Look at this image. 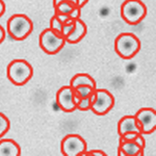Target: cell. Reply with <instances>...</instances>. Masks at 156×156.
<instances>
[{"label": "cell", "instance_id": "obj_22", "mask_svg": "<svg viewBox=\"0 0 156 156\" xmlns=\"http://www.w3.org/2000/svg\"><path fill=\"white\" fill-rule=\"evenodd\" d=\"M80 16H81V7H79V6L75 7V9L69 14V17L71 18V20H73V21L76 19H79Z\"/></svg>", "mask_w": 156, "mask_h": 156}, {"label": "cell", "instance_id": "obj_23", "mask_svg": "<svg viewBox=\"0 0 156 156\" xmlns=\"http://www.w3.org/2000/svg\"><path fill=\"white\" fill-rule=\"evenodd\" d=\"M5 37H6V32H5V30H4L3 27L0 25V45L2 44V42L4 41V39H5Z\"/></svg>", "mask_w": 156, "mask_h": 156}, {"label": "cell", "instance_id": "obj_12", "mask_svg": "<svg viewBox=\"0 0 156 156\" xmlns=\"http://www.w3.org/2000/svg\"><path fill=\"white\" fill-rule=\"evenodd\" d=\"M21 148L12 138H0V156H20Z\"/></svg>", "mask_w": 156, "mask_h": 156}, {"label": "cell", "instance_id": "obj_18", "mask_svg": "<svg viewBox=\"0 0 156 156\" xmlns=\"http://www.w3.org/2000/svg\"><path fill=\"white\" fill-rule=\"evenodd\" d=\"M74 9H75V6H73L72 4H70L69 2L62 1V3H59L58 5H56L54 7V14L69 15Z\"/></svg>", "mask_w": 156, "mask_h": 156}, {"label": "cell", "instance_id": "obj_21", "mask_svg": "<svg viewBox=\"0 0 156 156\" xmlns=\"http://www.w3.org/2000/svg\"><path fill=\"white\" fill-rule=\"evenodd\" d=\"M107 154L102 150H87L83 156H106Z\"/></svg>", "mask_w": 156, "mask_h": 156}, {"label": "cell", "instance_id": "obj_27", "mask_svg": "<svg viewBox=\"0 0 156 156\" xmlns=\"http://www.w3.org/2000/svg\"><path fill=\"white\" fill-rule=\"evenodd\" d=\"M53 1V7H55L56 5H58L59 3H62V1H65V0H52Z\"/></svg>", "mask_w": 156, "mask_h": 156}, {"label": "cell", "instance_id": "obj_10", "mask_svg": "<svg viewBox=\"0 0 156 156\" xmlns=\"http://www.w3.org/2000/svg\"><path fill=\"white\" fill-rule=\"evenodd\" d=\"M145 148L133 140H122L119 142L118 155L119 156H144Z\"/></svg>", "mask_w": 156, "mask_h": 156}, {"label": "cell", "instance_id": "obj_15", "mask_svg": "<svg viewBox=\"0 0 156 156\" xmlns=\"http://www.w3.org/2000/svg\"><path fill=\"white\" fill-rule=\"evenodd\" d=\"M120 140H133V142H136L137 144H140L143 148L146 147V140H145L144 134H142L140 132H136V131L126 132V133H124V134L120 135Z\"/></svg>", "mask_w": 156, "mask_h": 156}, {"label": "cell", "instance_id": "obj_24", "mask_svg": "<svg viewBox=\"0 0 156 156\" xmlns=\"http://www.w3.org/2000/svg\"><path fill=\"white\" fill-rule=\"evenodd\" d=\"M5 12V3L3 0H0V18L4 15Z\"/></svg>", "mask_w": 156, "mask_h": 156}, {"label": "cell", "instance_id": "obj_2", "mask_svg": "<svg viewBox=\"0 0 156 156\" xmlns=\"http://www.w3.org/2000/svg\"><path fill=\"white\" fill-rule=\"evenodd\" d=\"M34 76V68L23 58L14 59L6 67V77L17 87L25 85Z\"/></svg>", "mask_w": 156, "mask_h": 156}, {"label": "cell", "instance_id": "obj_6", "mask_svg": "<svg viewBox=\"0 0 156 156\" xmlns=\"http://www.w3.org/2000/svg\"><path fill=\"white\" fill-rule=\"evenodd\" d=\"M87 150V142L79 134L70 133L60 142V151L65 156H83Z\"/></svg>", "mask_w": 156, "mask_h": 156}, {"label": "cell", "instance_id": "obj_9", "mask_svg": "<svg viewBox=\"0 0 156 156\" xmlns=\"http://www.w3.org/2000/svg\"><path fill=\"white\" fill-rule=\"evenodd\" d=\"M55 101L57 106L65 112H73L77 109L74 100V89L70 84L64 85L57 90Z\"/></svg>", "mask_w": 156, "mask_h": 156}, {"label": "cell", "instance_id": "obj_14", "mask_svg": "<svg viewBox=\"0 0 156 156\" xmlns=\"http://www.w3.org/2000/svg\"><path fill=\"white\" fill-rule=\"evenodd\" d=\"M69 84L73 89L78 87V85H90L94 89H97V83L95 79L87 73H77V74H75L71 78Z\"/></svg>", "mask_w": 156, "mask_h": 156}, {"label": "cell", "instance_id": "obj_7", "mask_svg": "<svg viewBox=\"0 0 156 156\" xmlns=\"http://www.w3.org/2000/svg\"><path fill=\"white\" fill-rule=\"evenodd\" d=\"M115 106V97L106 89H96L94 90V101L90 110L97 115H107Z\"/></svg>", "mask_w": 156, "mask_h": 156}, {"label": "cell", "instance_id": "obj_16", "mask_svg": "<svg viewBox=\"0 0 156 156\" xmlns=\"http://www.w3.org/2000/svg\"><path fill=\"white\" fill-rule=\"evenodd\" d=\"M11 129V121L4 114L0 112V138H2L4 135Z\"/></svg>", "mask_w": 156, "mask_h": 156}, {"label": "cell", "instance_id": "obj_1", "mask_svg": "<svg viewBox=\"0 0 156 156\" xmlns=\"http://www.w3.org/2000/svg\"><path fill=\"white\" fill-rule=\"evenodd\" d=\"M34 30L31 19L25 14H14L6 22L7 34L15 41H24Z\"/></svg>", "mask_w": 156, "mask_h": 156}, {"label": "cell", "instance_id": "obj_20", "mask_svg": "<svg viewBox=\"0 0 156 156\" xmlns=\"http://www.w3.org/2000/svg\"><path fill=\"white\" fill-rule=\"evenodd\" d=\"M73 28H74V21L65 23V24H62V31H60V34L65 37H67L72 32Z\"/></svg>", "mask_w": 156, "mask_h": 156}, {"label": "cell", "instance_id": "obj_11", "mask_svg": "<svg viewBox=\"0 0 156 156\" xmlns=\"http://www.w3.org/2000/svg\"><path fill=\"white\" fill-rule=\"evenodd\" d=\"M87 34V26L81 19L74 20V28L72 32L66 37V42L69 44H77L81 41Z\"/></svg>", "mask_w": 156, "mask_h": 156}, {"label": "cell", "instance_id": "obj_26", "mask_svg": "<svg viewBox=\"0 0 156 156\" xmlns=\"http://www.w3.org/2000/svg\"><path fill=\"white\" fill-rule=\"evenodd\" d=\"M78 1H79V7H81L82 9V7H83L85 4L90 1V0H78Z\"/></svg>", "mask_w": 156, "mask_h": 156}, {"label": "cell", "instance_id": "obj_3", "mask_svg": "<svg viewBox=\"0 0 156 156\" xmlns=\"http://www.w3.org/2000/svg\"><path fill=\"white\" fill-rule=\"evenodd\" d=\"M115 51L122 59H131L140 50V39L132 32H122L115 39Z\"/></svg>", "mask_w": 156, "mask_h": 156}, {"label": "cell", "instance_id": "obj_8", "mask_svg": "<svg viewBox=\"0 0 156 156\" xmlns=\"http://www.w3.org/2000/svg\"><path fill=\"white\" fill-rule=\"evenodd\" d=\"M142 134H151L156 129V112L152 107H143L134 115Z\"/></svg>", "mask_w": 156, "mask_h": 156}, {"label": "cell", "instance_id": "obj_17", "mask_svg": "<svg viewBox=\"0 0 156 156\" xmlns=\"http://www.w3.org/2000/svg\"><path fill=\"white\" fill-rule=\"evenodd\" d=\"M94 101V93H93L90 96L82 98L79 101V103L77 104V109L80 110V112H87V110H90V106H92V103Z\"/></svg>", "mask_w": 156, "mask_h": 156}, {"label": "cell", "instance_id": "obj_13", "mask_svg": "<svg viewBox=\"0 0 156 156\" xmlns=\"http://www.w3.org/2000/svg\"><path fill=\"white\" fill-rule=\"evenodd\" d=\"M130 131L140 132L134 115H125V117L121 118L118 122V134L120 136V135Z\"/></svg>", "mask_w": 156, "mask_h": 156}, {"label": "cell", "instance_id": "obj_19", "mask_svg": "<svg viewBox=\"0 0 156 156\" xmlns=\"http://www.w3.org/2000/svg\"><path fill=\"white\" fill-rule=\"evenodd\" d=\"M62 24L59 22V20L56 18V16H54L52 17L51 19H50V26H49V28H51L52 30H54V31H56V32H59L60 34V31H62Z\"/></svg>", "mask_w": 156, "mask_h": 156}, {"label": "cell", "instance_id": "obj_25", "mask_svg": "<svg viewBox=\"0 0 156 156\" xmlns=\"http://www.w3.org/2000/svg\"><path fill=\"white\" fill-rule=\"evenodd\" d=\"M65 1L69 2L70 4H72V5L75 6V7L79 6V1H78V0H65Z\"/></svg>", "mask_w": 156, "mask_h": 156}, {"label": "cell", "instance_id": "obj_5", "mask_svg": "<svg viewBox=\"0 0 156 156\" xmlns=\"http://www.w3.org/2000/svg\"><path fill=\"white\" fill-rule=\"evenodd\" d=\"M66 37L51 28H46L39 36V46L45 53L57 54L66 45Z\"/></svg>", "mask_w": 156, "mask_h": 156}, {"label": "cell", "instance_id": "obj_4", "mask_svg": "<svg viewBox=\"0 0 156 156\" xmlns=\"http://www.w3.org/2000/svg\"><path fill=\"white\" fill-rule=\"evenodd\" d=\"M121 17L128 25H137L147 16V6L142 0H125L121 5Z\"/></svg>", "mask_w": 156, "mask_h": 156}]
</instances>
